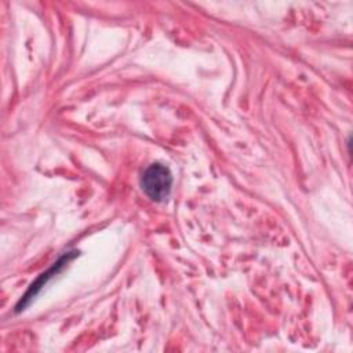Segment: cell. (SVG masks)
Listing matches in <instances>:
<instances>
[{
  "label": "cell",
  "instance_id": "2",
  "mask_svg": "<svg viewBox=\"0 0 353 353\" xmlns=\"http://www.w3.org/2000/svg\"><path fill=\"white\" fill-rule=\"evenodd\" d=\"M77 255H79L77 251H68V252H65V254L61 255L46 272H43L40 276H37V279L29 285V288L26 290V292L23 294V296H21L19 302H18L17 306H15V312L19 313L21 310H23V309L34 299V296L40 292V290H41L57 273H59L65 265H68V263H69L74 256H77Z\"/></svg>",
  "mask_w": 353,
  "mask_h": 353
},
{
  "label": "cell",
  "instance_id": "1",
  "mask_svg": "<svg viewBox=\"0 0 353 353\" xmlns=\"http://www.w3.org/2000/svg\"><path fill=\"white\" fill-rule=\"evenodd\" d=\"M172 174L170 168L161 163H153L146 167L141 176V188L153 201H164L171 193Z\"/></svg>",
  "mask_w": 353,
  "mask_h": 353
}]
</instances>
